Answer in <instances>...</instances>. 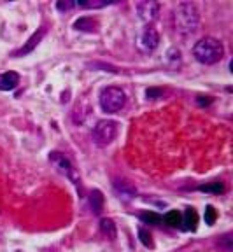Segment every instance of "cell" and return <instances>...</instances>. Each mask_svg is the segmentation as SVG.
Masks as SVG:
<instances>
[{
	"instance_id": "ac0fdd59",
	"label": "cell",
	"mask_w": 233,
	"mask_h": 252,
	"mask_svg": "<svg viewBox=\"0 0 233 252\" xmlns=\"http://www.w3.org/2000/svg\"><path fill=\"white\" fill-rule=\"evenodd\" d=\"M138 238H140V242H142L146 247H153V236H151V233L147 231V229L140 228L138 229Z\"/></svg>"
},
{
	"instance_id": "8992f818",
	"label": "cell",
	"mask_w": 233,
	"mask_h": 252,
	"mask_svg": "<svg viewBox=\"0 0 233 252\" xmlns=\"http://www.w3.org/2000/svg\"><path fill=\"white\" fill-rule=\"evenodd\" d=\"M158 44H160V35H158V32L154 30L153 27L144 28V30L140 32L138 39H137V47L142 53H146V55L153 53L154 49L158 47Z\"/></svg>"
},
{
	"instance_id": "e0dca14e",
	"label": "cell",
	"mask_w": 233,
	"mask_h": 252,
	"mask_svg": "<svg viewBox=\"0 0 233 252\" xmlns=\"http://www.w3.org/2000/svg\"><path fill=\"white\" fill-rule=\"evenodd\" d=\"M140 219H142L144 222H147V224H160L163 220V217L158 216L156 212H142L140 214Z\"/></svg>"
},
{
	"instance_id": "277c9868",
	"label": "cell",
	"mask_w": 233,
	"mask_h": 252,
	"mask_svg": "<svg viewBox=\"0 0 233 252\" xmlns=\"http://www.w3.org/2000/svg\"><path fill=\"white\" fill-rule=\"evenodd\" d=\"M118 135V123L112 119H102L93 128V142L99 147L109 146Z\"/></svg>"
},
{
	"instance_id": "ba28073f",
	"label": "cell",
	"mask_w": 233,
	"mask_h": 252,
	"mask_svg": "<svg viewBox=\"0 0 233 252\" xmlns=\"http://www.w3.org/2000/svg\"><path fill=\"white\" fill-rule=\"evenodd\" d=\"M44 35H46V28L40 27L39 30H37L35 33H33V35L27 40V44H25L21 49H18V51L14 53V56H23V55H28V53H32L33 49H35V47L40 44V40L44 39Z\"/></svg>"
},
{
	"instance_id": "7c38bea8",
	"label": "cell",
	"mask_w": 233,
	"mask_h": 252,
	"mask_svg": "<svg viewBox=\"0 0 233 252\" xmlns=\"http://www.w3.org/2000/svg\"><path fill=\"white\" fill-rule=\"evenodd\" d=\"M90 207H91V210H93V214H97V216L102 212V209H103V194L100 193L99 189H93V191H91Z\"/></svg>"
},
{
	"instance_id": "d6986e66",
	"label": "cell",
	"mask_w": 233,
	"mask_h": 252,
	"mask_svg": "<svg viewBox=\"0 0 233 252\" xmlns=\"http://www.w3.org/2000/svg\"><path fill=\"white\" fill-rule=\"evenodd\" d=\"M216 217H217L216 209H214L212 205H207V209H205V222L209 226H212L214 222H216Z\"/></svg>"
},
{
	"instance_id": "7a4b0ae2",
	"label": "cell",
	"mask_w": 233,
	"mask_h": 252,
	"mask_svg": "<svg viewBox=\"0 0 233 252\" xmlns=\"http://www.w3.org/2000/svg\"><path fill=\"white\" fill-rule=\"evenodd\" d=\"M193 55L203 65H214L223 60L225 47H223L221 40L214 39V37H203L193 46Z\"/></svg>"
},
{
	"instance_id": "5bb4252c",
	"label": "cell",
	"mask_w": 233,
	"mask_h": 252,
	"mask_svg": "<svg viewBox=\"0 0 233 252\" xmlns=\"http://www.w3.org/2000/svg\"><path fill=\"white\" fill-rule=\"evenodd\" d=\"M100 229H102V233L109 238V240H116L118 231H116V226H114V222H112V219L100 220Z\"/></svg>"
},
{
	"instance_id": "2e32d148",
	"label": "cell",
	"mask_w": 233,
	"mask_h": 252,
	"mask_svg": "<svg viewBox=\"0 0 233 252\" xmlns=\"http://www.w3.org/2000/svg\"><path fill=\"white\" fill-rule=\"evenodd\" d=\"M200 191H205V193H223L225 191V184L223 182H212V184H205V186H200Z\"/></svg>"
},
{
	"instance_id": "ffe728a7",
	"label": "cell",
	"mask_w": 233,
	"mask_h": 252,
	"mask_svg": "<svg viewBox=\"0 0 233 252\" xmlns=\"http://www.w3.org/2000/svg\"><path fill=\"white\" fill-rule=\"evenodd\" d=\"M56 7H58V11H70L72 7H75V4L74 2H58Z\"/></svg>"
},
{
	"instance_id": "44dd1931",
	"label": "cell",
	"mask_w": 233,
	"mask_h": 252,
	"mask_svg": "<svg viewBox=\"0 0 233 252\" xmlns=\"http://www.w3.org/2000/svg\"><path fill=\"white\" fill-rule=\"evenodd\" d=\"M162 91H156V90H147V98H153L156 94H160Z\"/></svg>"
},
{
	"instance_id": "3957f363",
	"label": "cell",
	"mask_w": 233,
	"mask_h": 252,
	"mask_svg": "<svg viewBox=\"0 0 233 252\" xmlns=\"http://www.w3.org/2000/svg\"><path fill=\"white\" fill-rule=\"evenodd\" d=\"M99 102L103 112L114 114V112H119V110L125 107V103H127V94H125V91H123L121 88L107 86L100 91Z\"/></svg>"
},
{
	"instance_id": "5b68a950",
	"label": "cell",
	"mask_w": 233,
	"mask_h": 252,
	"mask_svg": "<svg viewBox=\"0 0 233 252\" xmlns=\"http://www.w3.org/2000/svg\"><path fill=\"white\" fill-rule=\"evenodd\" d=\"M49 161L53 163V166H55V168L58 170L62 175H65L68 181L75 182V184L79 186V173H77L75 166L72 165V161L68 159L67 156H65V154L51 153V154H49Z\"/></svg>"
},
{
	"instance_id": "30bf717a",
	"label": "cell",
	"mask_w": 233,
	"mask_h": 252,
	"mask_svg": "<svg viewBox=\"0 0 233 252\" xmlns=\"http://www.w3.org/2000/svg\"><path fill=\"white\" fill-rule=\"evenodd\" d=\"M198 224V214L195 209H188L182 214V220H181V228L184 231H195Z\"/></svg>"
},
{
	"instance_id": "6da1fadb",
	"label": "cell",
	"mask_w": 233,
	"mask_h": 252,
	"mask_svg": "<svg viewBox=\"0 0 233 252\" xmlns=\"http://www.w3.org/2000/svg\"><path fill=\"white\" fill-rule=\"evenodd\" d=\"M174 25L175 32L181 37H191L198 32L200 27V12L197 5L191 2H182L174 9Z\"/></svg>"
},
{
	"instance_id": "9c48e42d",
	"label": "cell",
	"mask_w": 233,
	"mask_h": 252,
	"mask_svg": "<svg viewBox=\"0 0 233 252\" xmlns=\"http://www.w3.org/2000/svg\"><path fill=\"white\" fill-rule=\"evenodd\" d=\"M20 84V75L16 72H4L0 74V91H12Z\"/></svg>"
},
{
	"instance_id": "4fadbf2b",
	"label": "cell",
	"mask_w": 233,
	"mask_h": 252,
	"mask_svg": "<svg viewBox=\"0 0 233 252\" xmlns=\"http://www.w3.org/2000/svg\"><path fill=\"white\" fill-rule=\"evenodd\" d=\"M74 4L83 9H100L112 4V0H75Z\"/></svg>"
},
{
	"instance_id": "52a82bcc",
	"label": "cell",
	"mask_w": 233,
	"mask_h": 252,
	"mask_svg": "<svg viewBox=\"0 0 233 252\" xmlns=\"http://www.w3.org/2000/svg\"><path fill=\"white\" fill-rule=\"evenodd\" d=\"M135 11H137L138 18L146 23H151V21L156 20V16L160 12V4L158 2H147V0H142L135 5Z\"/></svg>"
},
{
	"instance_id": "9a60e30c",
	"label": "cell",
	"mask_w": 233,
	"mask_h": 252,
	"mask_svg": "<svg viewBox=\"0 0 233 252\" xmlns=\"http://www.w3.org/2000/svg\"><path fill=\"white\" fill-rule=\"evenodd\" d=\"M163 220H165V222H166L168 226H172V228H177V226H181L182 214L179 212V210H170V212H166V214H165Z\"/></svg>"
},
{
	"instance_id": "8fae6325",
	"label": "cell",
	"mask_w": 233,
	"mask_h": 252,
	"mask_svg": "<svg viewBox=\"0 0 233 252\" xmlns=\"http://www.w3.org/2000/svg\"><path fill=\"white\" fill-rule=\"evenodd\" d=\"M74 28L81 32H99V21L93 18H79L74 21Z\"/></svg>"
}]
</instances>
